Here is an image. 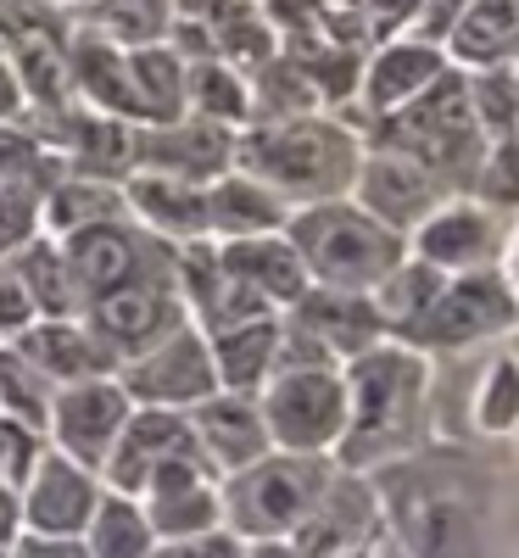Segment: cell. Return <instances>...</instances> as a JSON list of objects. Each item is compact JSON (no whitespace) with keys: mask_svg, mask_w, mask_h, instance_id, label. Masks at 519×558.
<instances>
[{"mask_svg":"<svg viewBox=\"0 0 519 558\" xmlns=\"http://www.w3.org/2000/svg\"><path fill=\"white\" fill-rule=\"evenodd\" d=\"M386 536L408 558H486L492 547V470L458 447H419L374 470Z\"/></svg>","mask_w":519,"mask_h":558,"instance_id":"obj_1","label":"cell"},{"mask_svg":"<svg viewBox=\"0 0 519 558\" xmlns=\"http://www.w3.org/2000/svg\"><path fill=\"white\" fill-rule=\"evenodd\" d=\"M341 380H347V430L336 447L341 470L374 475L424 447V430H431V352L386 336L352 363H341Z\"/></svg>","mask_w":519,"mask_h":558,"instance_id":"obj_2","label":"cell"},{"mask_svg":"<svg viewBox=\"0 0 519 558\" xmlns=\"http://www.w3.org/2000/svg\"><path fill=\"white\" fill-rule=\"evenodd\" d=\"M358 162H363V129L347 123L341 112H302L234 129V168L268 184L286 207L352 196Z\"/></svg>","mask_w":519,"mask_h":558,"instance_id":"obj_3","label":"cell"},{"mask_svg":"<svg viewBox=\"0 0 519 558\" xmlns=\"http://www.w3.org/2000/svg\"><path fill=\"white\" fill-rule=\"evenodd\" d=\"M363 146H381V151H397V157L419 162L452 196H469V184H475V173H481V162L492 151L475 112H469L458 68H447L431 89H419L408 107L374 118L369 134H363Z\"/></svg>","mask_w":519,"mask_h":558,"instance_id":"obj_4","label":"cell"},{"mask_svg":"<svg viewBox=\"0 0 519 558\" xmlns=\"http://www.w3.org/2000/svg\"><path fill=\"white\" fill-rule=\"evenodd\" d=\"M286 241L297 246V257L307 268V286L358 291V296H369L408 257V241L397 235V229H386L381 218H369L352 196L291 207Z\"/></svg>","mask_w":519,"mask_h":558,"instance_id":"obj_5","label":"cell"},{"mask_svg":"<svg viewBox=\"0 0 519 558\" xmlns=\"http://www.w3.org/2000/svg\"><path fill=\"white\" fill-rule=\"evenodd\" d=\"M329 475H336V458L263 452L257 463L218 481L224 531H234L241 542H286L307 520V508L318 502Z\"/></svg>","mask_w":519,"mask_h":558,"instance_id":"obj_6","label":"cell"},{"mask_svg":"<svg viewBox=\"0 0 519 558\" xmlns=\"http://www.w3.org/2000/svg\"><path fill=\"white\" fill-rule=\"evenodd\" d=\"M519 324V291L503 268H481V274H447V286L436 291V302L424 307L408 330H397L391 341H408L419 352H463L475 341H492Z\"/></svg>","mask_w":519,"mask_h":558,"instance_id":"obj_7","label":"cell"},{"mask_svg":"<svg viewBox=\"0 0 519 558\" xmlns=\"http://www.w3.org/2000/svg\"><path fill=\"white\" fill-rule=\"evenodd\" d=\"M257 408L274 452L336 458L347 430V380L341 368H274L257 391Z\"/></svg>","mask_w":519,"mask_h":558,"instance_id":"obj_8","label":"cell"},{"mask_svg":"<svg viewBox=\"0 0 519 558\" xmlns=\"http://www.w3.org/2000/svg\"><path fill=\"white\" fill-rule=\"evenodd\" d=\"M57 246H62V263H68V279H73L79 313L89 302H101L107 291L134 286V279L173 274V246L146 235L129 213L107 218V223H89V229H73V235H62Z\"/></svg>","mask_w":519,"mask_h":558,"instance_id":"obj_9","label":"cell"},{"mask_svg":"<svg viewBox=\"0 0 519 558\" xmlns=\"http://www.w3.org/2000/svg\"><path fill=\"white\" fill-rule=\"evenodd\" d=\"M118 386L129 391L134 408H173V413H191L202 397L218 391L207 336L196 330L191 318H184L179 330H168L157 347H146V352H134L129 363H118Z\"/></svg>","mask_w":519,"mask_h":558,"instance_id":"obj_10","label":"cell"},{"mask_svg":"<svg viewBox=\"0 0 519 558\" xmlns=\"http://www.w3.org/2000/svg\"><path fill=\"white\" fill-rule=\"evenodd\" d=\"M408 252L424 257L442 274H481V268H503V252H508V213L475 202V196H447L431 218H424L413 235H408Z\"/></svg>","mask_w":519,"mask_h":558,"instance_id":"obj_11","label":"cell"},{"mask_svg":"<svg viewBox=\"0 0 519 558\" xmlns=\"http://www.w3.org/2000/svg\"><path fill=\"white\" fill-rule=\"evenodd\" d=\"M79 318L96 330V341H101L118 363H129L134 352H146V347H157L168 330H179L191 313H184V296H179V286H173V274H152V279H134V286H123V291H107L101 302H89Z\"/></svg>","mask_w":519,"mask_h":558,"instance_id":"obj_12","label":"cell"},{"mask_svg":"<svg viewBox=\"0 0 519 558\" xmlns=\"http://www.w3.org/2000/svg\"><path fill=\"white\" fill-rule=\"evenodd\" d=\"M129 413H134V402L118 386V375L62 386L51 397V418H45V447H57L62 458H73V463H84V470L101 475V463H107V452H112Z\"/></svg>","mask_w":519,"mask_h":558,"instance_id":"obj_13","label":"cell"},{"mask_svg":"<svg viewBox=\"0 0 519 558\" xmlns=\"http://www.w3.org/2000/svg\"><path fill=\"white\" fill-rule=\"evenodd\" d=\"M386 531L381 520V497H374V481L358 475V470H341L324 481L318 502L307 508V520L286 536L302 558H336V553H352V547H369L374 536Z\"/></svg>","mask_w":519,"mask_h":558,"instance_id":"obj_14","label":"cell"},{"mask_svg":"<svg viewBox=\"0 0 519 558\" xmlns=\"http://www.w3.org/2000/svg\"><path fill=\"white\" fill-rule=\"evenodd\" d=\"M146 514L157 542H184V536H207L224 531V508H218V475L202 463V452H179L146 481V492L134 497Z\"/></svg>","mask_w":519,"mask_h":558,"instance_id":"obj_15","label":"cell"},{"mask_svg":"<svg viewBox=\"0 0 519 558\" xmlns=\"http://www.w3.org/2000/svg\"><path fill=\"white\" fill-rule=\"evenodd\" d=\"M101 475L84 463L62 458L57 447H45L34 475L17 486V508H23V531L28 536H84L89 514L101 502Z\"/></svg>","mask_w":519,"mask_h":558,"instance_id":"obj_16","label":"cell"},{"mask_svg":"<svg viewBox=\"0 0 519 558\" xmlns=\"http://www.w3.org/2000/svg\"><path fill=\"white\" fill-rule=\"evenodd\" d=\"M452 191H442V184L424 173L419 162L397 157V151H381V146H363V162H358V179H352V202L381 218L386 229H397V235L408 241L413 229L431 218Z\"/></svg>","mask_w":519,"mask_h":558,"instance_id":"obj_17","label":"cell"},{"mask_svg":"<svg viewBox=\"0 0 519 558\" xmlns=\"http://www.w3.org/2000/svg\"><path fill=\"white\" fill-rule=\"evenodd\" d=\"M134 168L213 184L218 173L234 168V129L191 118V112L173 123H146V129H134Z\"/></svg>","mask_w":519,"mask_h":558,"instance_id":"obj_18","label":"cell"},{"mask_svg":"<svg viewBox=\"0 0 519 558\" xmlns=\"http://www.w3.org/2000/svg\"><path fill=\"white\" fill-rule=\"evenodd\" d=\"M184 425H191V441H196L202 463L218 481L234 475V470H246V463H257L263 452H274L257 397H241V391L202 397L191 413H184Z\"/></svg>","mask_w":519,"mask_h":558,"instance_id":"obj_19","label":"cell"},{"mask_svg":"<svg viewBox=\"0 0 519 558\" xmlns=\"http://www.w3.org/2000/svg\"><path fill=\"white\" fill-rule=\"evenodd\" d=\"M179 452H196L184 413H173V408H134L123 418V430H118L107 463H101V486L123 492V497H140L146 481L162 470L168 458H179Z\"/></svg>","mask_w":519,"mask_h":558,"instance_id":"obj_20","label":"cell"},{"mask_svg":"<svg viewBox=\"0 0 519 558\" xmlns=\"http://www.w3.org/2000/svg\"><path fill=\"white\" fill-rule=\"evenodd\" d=\"M442 73H447V51H442V45H424V39L397 34V39H381V51H374V57H363L358 96H352V101H358L363 118L374 123V118L408 107L419 89H431Z\"/></svg>","mask_w":519,"mask_h":558,"instance_id":"obj_21","label":"cell"},{"mask_svg":"<svg viewBox=\"0 0 519 558\" xmlns=\"http://www.w3.org/2000/svg\"><path fill=\"white\" fill-rule=\"evenodd\" d=\"M123 213L146 229V235H157L162 246L207 241V184L134 168L123 179Z\"/></svg>","mask_w":519,"mask_h":558,"instance_id":"obj_22","label":"cell"},{"mask_svg":"<svg viewBox=\"0 0 519 558\" xmlns=\"http://www.w3.org/2000/svg\"><path fill=\"white\" fill-rule=\"evenodd\" d=\"M286 318L297 324L302 336H313L336 363H352V357L369 352L374 341H386L381 313H374V302L358 296V291H324V286H307V291L286 307Z\"/></svg>","mask_w":519,"mask_h":558,"instance_id":"obj_23","label":"cell"},{"mask_svg":"<svg viewBox=\"0 0 519 558\" xmlns=\"http://www.w3.org/2000/svg\"><path fill=\"white\" fill-rule=\"evenodd\" d=\"M7 347H17L57 391L62 386H79V380L118 375V357L96 341V330H89L84 318H34L28 330L17 341H7Z\"/></svg>","mask_w":519,"mask_h":558,"instance_id":"obj_24","label":"cell"},{"mask_svg":"<svg viewBox=\"0 0 519 558\" xmlns=\"http://www.w3.org/2000/svg\"><path fill=\"white\" fill-rule=\"evenodd\" d=\"M218 246V263L241 279L252 296H263L274 313H286L302 291H307V268L297 257V246L279 235H252V241H213Z\"/></svg>","mask_w":519,"mask_h":558,"instance_id":"obj_25","label":"cell"},{"mask_svg":"<svg viewBox=\"0 0 519 558\" xmlns=\"http://www.w3.org/2000/svg\"><path fill=\"white\" fill-rule=\"evenodd\" d=\"M291 207L279 202L268 184L252 173L229 168L207 184V241H252V235H279Z\"/></svg>","mask_w":519,"mask_h":558,"instance_id":"obj_26","label":"cell"},{"mask_svg":"<svg viewBox=\"0 0 519 558\" xmlns=\"http://www.w3.org/2000/svg\"><path fill=\"white\" fill-rule=\"evenodd\" d=\"M274 347H279V313L229 324V330H213L207 336V352H213L218 391L257 397L268 386V375H274Z\"/></svg>","mask_w":519,"mask_h":558,"instance_id":"obj_27","label":"cell"},{"mask_svg":"<svg viewBox=\"0 0 519 558\" xmlns=\"http://www.w3.org/2000/svg\"><path fill=\"white\" fill-rule=\"evenodd\" d=\"M514 45H519V17H514L508 0H469L442 51H447V62H463L469 73H475V68L508 62Z\"/></svg>","mask_w":519,"mask_h":558,"instance_id":"obj_28","label":"cell"},{"mask_svg":"<svg viewBox=\"0 0 519 558\" xmlns=\"http://www.w3.org/2000/svg\"><path fill=\"white\" fill-rule=\"evenodd\" d=\"M107 218H123V184L62 173L51 191H45V202H39V235L62 241V235H73V229L107 223Z\"/></svg>","mask_w":519,"mask_h":558,"instance_id":"obj_29","label":"cell"},{"mask_svg":"<svg viewBox=\"0 0 519 558\" xmlns=\"http://www.w3.org/2000/svg\"><path fill=\"white\" fill-rule=\"evenodd\" d=\"M129 89L140 129L184 118V57L173 45H140V51H129Z\"/></svg>","mask_w":519,"mask_h":558,"instance_id":"obj_30","label":"cell"},{"mask_svg":"<svg viewBox=\"0 0 519 558\" xmlns=\"http://www.w3.org/2000/svg\"><path fill=\"white\" fill-rule=\"evenodd\" d=\"M184 112H191V118H207V123H224V129H246V118H252L246 73L224 68L218 57L184 62Z\"/></svg>","mask_w":519,"mask_h":558,"instance_id":"obj_31","label":"cell"},{"mask_svg":"<svg viewBox=\"0 0 519 558\" xmlns=\"http://www.w3.org/2000/svg\"><path fill=\"white\" fill-rule=\"evenodd\" d=\"M79 542H84V558H152V547H157L140 502L123 497V492H101L96 514H89Z\"/></svg>","mask_w":519,"mask_h":558,"instance_id":"obj_32","label":"cell"},{"mask_svg":"<svg viewBox=\"0 0 519 558\" xmlns=\"http://www.w3.org/2000/svg\"><path fill=\"white\" fill-rule=\"evenodd\" d=\"M23 279V291L34 296V313L39 318H79V302H73V279H68V263H62V246L51 235H34L23 252L7 257Z\"/></svg>","mask_w":519,"mask_h":558,"instance_id":"obj_33","label":"cell"},{"mask_svg":"<svg viewBox=\"0 0 519 558\" xmlns=\"http://www.w3.org/2000/svg\"><path fill=\"white\" fill-rule=\"evenodd\" d=\"M96 28L101 39H112L118 51H140V45H168L173 34V0H96Z\"/></svg>","mask_w":519,"mask_h":558,"instance_id":"obj_34","label":"cell"},{"mask_svg":"<svg viewBox=\"0 0 519 558\" xmlns=\"http://www.w3.org/2000/svg\"><path fill=\"white\" fill-rule=\"evenodd\" d=\"M463 96H469V112H475V123L486 134V146L514 140V129H519V73L508 62L463 73Z\"/></svg>","mask_w":519,"mask_h":558,"instance_id":"obj_35","label":"cell"},{"mask_svg":"<svg viewBox=\"0 0 519 558\" xmlns=\"http://www.w3.org/2000/svg\"><path fill=\"white\" fill-rule=\"evenodd\" d=\"M51 397H57V386L45 380L17 347L0 341V413H12L17 425H28V430L45 436V418H51Z\"/></svg>","mask_w":519,"mask_h":558,"instance_id":"obj_36","label":"cell"},{"mask_svg":"<svg viewBox=\"0 0 519 558\" xmlns=\"http://www.w3.org/2000/svg\"><path fill=\"white\" fill-rule=\"evenodd\" d=\"M469 418L481 436H508L519 430V357H492L486 375L475 380L469 397Z\"/></svg>","mask_w":519,"mask_h":558,"instance_id":"obj_37","label":"cell"},{"mask_svg":"<svg viewBox=\"0 0 519 558\" xmlns=\"http://www.w3.org/2000/svg\"><path fill=\"white\" fill-rule=\"evenodd\" d=\"M39 452H45V436L28 430V425H17L12 413H0V481H7V486H23V481L34 475Z\"/></svg>","mask_w":519,"mask_h":558,"instance_id":"obj_38","label":"cell"},{"mask_svg":"<svg viewBox=\"0 0 519 558\" xmlns=\"http://www.w3.org/2000/svg\"><path fill=\"white\" fill-rule=\"evenodd\" d=\"M34 318H39V313H34V296L23 291L17 268H12V263H0V341H17Z\"/></svg>","mask_w":519,"mask_h":558,"instance_id":"obj_39","label":"cell"},{"mask_svg":"<svg viewBox=\"0 0 519 558\" xmlns=\"http://www.w3.org/2000/svg\"><path fill=\"white\" fill-rule=\"evenodd\" d=\"M152 558H246V542L234 531H207V536H184V542H157Z\"/></svg>","mask_w":519,"mask_h":558,"instance_id":"obj_40","label":"cell"},{"mask_svg":"<svg viewBox=\"0 0 519 558\" xmlns=\"http://www.w3.org/2000/svg\"><path fill=\"white\" fill-rule=\"evenodd\" d=\"M419 0H358V23L369 39H397L402 23H413Z\"/></svg>","mask_w":519,"mask_h":558,"instance_id":"obj_41","label":"cell"},{"mask_svg":"<svg viewBox=\"0 0 519 558\" xmlns=\"http://www.w3.org/2000/svg\"><path fill=\"white\" fill-rule=\"evenodd\" d=\"M469 7V0H419V12H413V34L408 39H424V45H447L458 12Z\"/></svg>","mask_w":519,"mask_h":558,"instance_id":"obj_42","label":"cell"},{"mask_svg":"<svg viewBox=\"0 0 519 558\" xmlns=\"http://www.w3.org/2000/svg\"><path fill=\"white\" fill-rule=\"evenodd\" d=\"M7 558H84V542L79 536H17L7 547Z\"/></svg>","mask_w":519,"mask_h":558,"instance_id":"obj_43","label":"cell"},{"mask_svg":"<svg viewBox=\"0 0 519 558\" xmlns=\"http://www.w3.org/2000/svg\"><path fill=\"white\" fill-rule=\"evenodd\" d=\"M23 112H28V96H23L17 62H12V51H0V123H17Z\"/></svg>","mask_w":519,"mask_h":558,"instance_id":"obj_44","label":"cell"},{"mask_svg":"<svg viewBox=\"0 0 519 558\" xmlns=\"http://www.w3.org/2000/svg\"><path fill=\"white\" fill-rule=\"evenodd\" d=\"M23 536V508H17V486L0 481V553Z\"/></svg>","mask_w":519,"mask_h":558,"instance_id":"obj_45","label":"cell"},{"mask_svg":"<svg viewBox=\"0 0 519 558\" xmlns=\"http://www.w3.org/2000/svg\"><path fill=\"white\" fill-rule=\"evenodd\" d=\"M246 558H302L291 542H246Z\"/></svg>","mask_w":519,"mask_h":558,"instance_id":"obj_46","label":"cell"},{"mask_svg":"<svg viewBox=\"0 0 519 558\" xmlns=\"http://www.w3.org/2000/svg\"><path fill=\"white\" fill-rule=\"evenodd\" d=\"M508 68H514V73H519V45H514V57H508Z\"/></svg>","mask_w":519,"mask_h":558,"instance_id":"obj_47","label":"cell"},{"mask_svg":"<svg viewBox=\"0 0 519 558\" xmlns=\"http://www.w3.org/2000/svg\"><path fill=\"white\" fill-rule=\"evenodd\" d=\"M73 7H96V0H73Z\"/></svg>","mask_w":519,"mask_h":558,"instance_id":"obj_48","label":"cell"},{"mask_svg":"<svg viewBox=\"0 0 519 558\" xmlns=\"http://www.w3.org/2000/svg\"><path fill=\"white\" fill-rule=\"evenodd\" d=\"M508 7H514V17H519V0H508Z\"/></svg>","mask_w":519,"mask_h":558,"instance_id":"obj_49","label":"cell"},{"mask_svg":"<svg viewBox=\"0 0 519 558\" xmlns=\"http://www.w3.org/2000/svg\"><path fill=\"white\" fill-rule=\"evenodd\" d=\"M514 146H519V129H514Z\"/></svg>","mask_w":519,"mask_h":558,"instance_id":"obj_50","label":"cell"},{"mask_svg":"<svg viewBox=\"0 0 519 558\" xmlns=\"http://www.w3.org/2000/svg\"><path fill=\"white\" fill-rule=\"evenodd\" d=\"M0 558H7V553H0Z\"/></svg>","mask_w":519,"mask_h":558,"instance_id":"obj_51","label":"cell"}]
</instances>
